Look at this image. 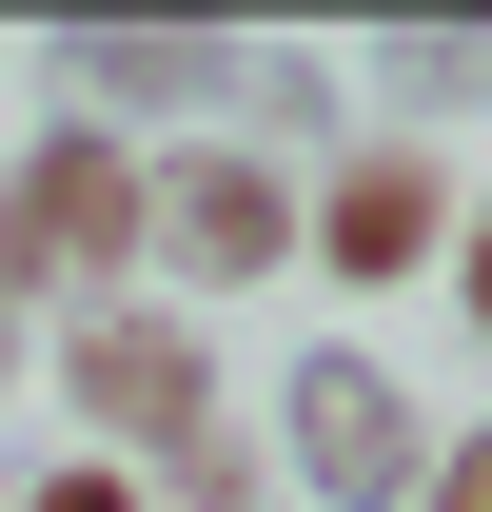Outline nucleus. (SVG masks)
Instances as JSON below:
<instances>
[{"label":"nucleus","instance_id":"obj_1","mask_svg":"<svg viewBox=\"0 0 492 512\" xmlns=\"http://www.w3.org/2000/svg\"><path fill=\"white\" fill-rule=\"evenodd\" d=\"M0 296H138V138L99 119H40L0 158Z\"/></svg>","mask_w":492,"mask_h":512},{"label":"nucleus","instance_id":"obj_2","mask_svg":"<svg viewBox=\"0 0 492 512\" xmlns=\"http://www.w3.org/2000/svg\"><path fill=\"white\" fill-rule=\"evenodd\" d=\"M276 473H296L315 512H414V473H433L414 375H394L374 335H296V375H276Z\"/></svg>","mask_w":492,"mask_h":512},{"label":"nucleus","instance_id":"obj_3","mask_svg":"<svg viewBox=\"0 0 492 512\" xmlns=\"http://www.w3.org/2000/svg\"><path fill=\"white\" fill-rule=\"evenodd\" d=\"M60 414H79L99 453L217 434V335H197L178 296H79V316H60Z\"/></svg>","mask_w":492,"mask_h":512},{"label":"nucleus","instance_id":"obj_4","mask_svg":"<svg viewBox=\"0 0 492 512\" xmlns=\"http://www.w3.org/2000/svg\"><path fill=\"white\" fill-rule=\"evenodd\" d=\"M138 256L178 276V316L197 296H256V276L296 256V178L237 158V138H158V158H138Z\"/></svg>","mask_w":492,"mask_h":512},{"label":"nucleus","instance_id":"obj_5","mask_svg":"<svg viewBox=\"0 0 492 512\" xmlns=\"http://www.w3.org/2000/svg\"><path fill=\"white\" fill-rule=\"evenodd\" d=\"M296 256L335 276V296L433 276V256H453V158H433V138H335V158L296 178Z\"/></svg>","mask_w":492,"mask_h":512},{"label":"nucleus","instance_id":"obj_6","mask_svg":"<svg viewBox=\"0 0 492 512\" xmlns=\"http://www.w3.org/2000/svg\"><path fill=\"white\" fill-rule=\"evenodd\" d=\"M40 60H60V99H79L99 138H138V119H197V99H237V40H217V20H60Z\"/></svg>","mask_w":492,"mask_h":512},{"label":"nucleus","instance_id":"obj_7","mask_svg":"<svg viewBox=\"0 0 492 512\" xmlns=\"http://www.w3.org/2000/svg\"><path fill=\"white\" fill-rule=\"evenodd\" d=\"M433 119H492V20H394L374 40V138H433Z\"/></svg>","mask_w":492,"mask_h":512},{"label":"nucleus","instance_id":"obj_8","mask_svg":"<svg viewBox=\"0 0 492 512\" xmlns=\"http://www.w3.org/2000/svg\"><path fill=\"white\" fill-rule=\"evenodd\" d=\"M414 512H492V414H473V434H433V473H414Z\"/></svg>","mask_w":492,"mask_h":512},{"label":"nucleus","instance_id":"obj_9","mask_svg":"<svg viewBox=\"0 0 492 512\" xmlns=\"http://www.w3.org/2000/svg\"><path fill=\"white\" fill-rule=\"evenodd\" d=\"M40 512H138V473H119V453H60V473H40Z\"/></svg>","mask_w":492,"mask_h":512},{"label":"nucleus","instance_id":"obj_10","mask_svg":"<svg viewBox=\"0 0 492 512\" xmlns=\"http://www.w3.org/2000/svg\"><path fill=\"white\" fill-rule=\"evenodd\" d=\"M453 316L492 335V197H453Z\"/></svg>","mask_w":492,"mask_h":512},{"label":"nucleus","instance_id":"obj_11","mask_svg":"<svg viewBox=\"0 0 492 512\" xmlns=\"http://www.w3.org/2000/svg\"><path fill=\"white\" fill-rule=\"evenodd\" d=\"M0 394H20V296H0Z\"/></svg>","mask_w":492,"mask_h":512}]
</instances>
